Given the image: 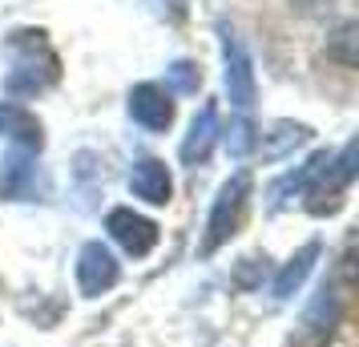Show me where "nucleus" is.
I'll return each instance as SVG.
<instances>
[{"label":"nucleus","instance_id":"f257e3e1","mask_svg":"<svg viewBox=\"0 0 359 347\" xmlns=\"http://www.w3.org/2000/svg\"><path fill=\"white\" fill-rule=\"evenodd\" d=\"M45 49V41L41 33H17L13 36V53H17V65L8 73V93H41L45 85L57 77V61H53V53H45L41 61H36V53Z\"/></svg>","mask_w":359,"mask_h":347},{"label":"nucleus","instance_id":"f03ea898","mask_svg":"<svg viewBox=\"0 0 359 347\" xmlns=\"http://www.w3.org/2000/svg\"><path fill=\"white\" fill-rule=\"evenodd\" d=\"M246 190H250V178H246V174H238L234 182L222 186V194H218V202H214V210H210V222H206L202 254L218 250V247H222V243L230 238V234H234V222H238V215H243Z\"/></svg>","mask_w":359,"mask_h":347},{"label":"nucleus","instance_id":"7ed1b4c3","mask_svg":"<svg viewBox=\"0 0 359 347\" xmlns=\"http://www.w3.org/2000/svg\"><path fill=\"white\" fill-rule=\"evenodd\" d=\"M351 178H355V146L343 149L339 162H327V170L319 174V182L311 186V210L315 215H323V210H335L343 198V190L351 186Z\"/></svg>","mask_w":359,"mask_h":347},{"label":"nucleus","instance_id":"20e7f679","mask_svg":"<svg viewBox=\"0 0 359 347\" xmlns=\"http://www.w3.org/2000/svg\"><path fill=\"white\" fill-rule=\"evenodd\" d=\"M114 283H117L114 250L101 247V243H89V247L81 250V259H77V287H81V295L97 299V295H105Z\"/></svg>","mask_w":359,"mask_h":347},{"label":"nucleus","instance_id":"39448f33","mask_svg":"<svg viewBox=\"0 0 359 347\" xmlns=\"http://www.w3.org/2000/svg\"><path fill=\"white\" fill-rule=\"evenodd\" d=\"M105 226H109V234L121 243V250H126V254H133V259L149 254V250H154V243H158V226H154L149 218L126 210V206H121V210H109Z\"/></svg>","mask_w":359,"mask_h":347},{"label":"nucleus","instance_id":"423d86ee","mask_svg":"<svg viewBox=\"0 0 359 347\" xmlns=\"http://www.w3.org/2000/svg\"><path fill=\"white\" fill-rule=\"evenodd\" d=\"M130 114L146 125V130H165L174 121V101L162 85H137L130 97Z\"/></svg>","mask_w":359,"mask_h":347},{"label":"nucleus","instance_id":"0eeeda50","mask_svg":"<svg viewBox=\"0 0 359 347\" xmlns=\"http://www.w3.org/2000/svg\"><path fill=\"white\" fill-rule=\"evenodd\" d=\"M36 162L29 158V149H13L8 162L0 170V194L4 198H36Z\"/></svg>","mask_w":359,"mask_h":347},{"label":"nucleus","instance_id":"6e6552de","mask_svg":"<svg viewBox=\"0 0 359 347\" xmlns=\"http://www.w3.org/2000/svg\"><path fill=\"white\" fill-rule=\"evenodd\" d=\"M226 89L238 109H250V101H255V73H250V61H246L243 45L230 41V36H226Z\"/></svg>","mask_w":359,"mask_h":347},{"label":"nucleus","instance_id":"1a4fd4ad","mask_svg":"<svg viewBox=\"0 0 359 347\" xmlns=\"http://www.w3.org/2000/svg\"><path fill=\"white\" fill-rule=\"evenodd\" d=\"M130 190L137 194V198L162 206V202L170 198V170H165V162H158V158L137 162L133 165V174H130Z\"/></svg>","mask_w":359,"mask_h":347},{"label":"nucleus","instance_id":"9d476101","mask_svg":"<svg viewBox=\"0 0 359 347\" xmlns=\"http://www.w3.org/2000/svg\"><path fill=\"white\" fill-rule=\"evenodd\" d=\"M214 137H218V114H214V105H206V109L194 117V125H190V137L182 142V162H186V165L206 162V158H210Z\"/></svg>","mask_w":359,"mask_h":347},{"label":"nucleus","instance_id":"9b49d317","mask_svg":"<svg viewBox=\"0 0 359 347\" xmlns=\"http://www.w3.org/2000/svg\"><path fill=\"white\" fill-rule=\"evenodd\" d=\"M315 259H319V243H307V247L294 254L291 263L278 271V279H275V287H271V295L275 299H291L299 287H303V279L311 275V266H315Z\"/></svg>","mask_w":359,"mask_h":347},{"label":"nucleus","instance_id":"f8f14e48","mask_svg":"<svg viewBox=\"0 0 359 347\" xmlns=\"http://www.w3.org/2000/svg\"><path fill=\"white\" fill-rule=\"evenodd\" d=\"M0 133L17 137L25 149H41V125L20 105H0Z\"/></svg>","mask_w":359,"mask_h":347},{"label":"nucleus","instance_id":"ddd939ff","mask_svg":"<svg viewBox=\"0 0 359 347\" xmlns=\"http://www.w3.org/2000/svg\"><path fill=\"white\" fill-rule=\"evenodd\" d=\"M303 142H307V130H303V125H287V121H283V125H275V142H271V146H262V154H266V158H278V154L303 146Z\"/></svg>","mask_w":359,"mask_h":347},{"label":"nucleus","instance_id":"4468645a","mask_svg":"<svg viewBox=\"0 0 359 347\" xmlns=\"http://www.w3.org/2000/svg\"><path fill=\"white\" fill-rule=\"evenodd\" d=\"M198 81H202V73H198L190 61H178V65L170 69V89H174V93H194Z\"/></svg>","mask_w":359,"mask_h":347},{"label":"nucleus","instance_id":"2eb2a0df","mask_svg":"<svg viewBox=\"0 0 359 347\" xmlns=\"http://www.w3.org/2000/svg\"><path fill=\"white\" fill-rule=\"evenodd\" d=\"M226 146H230V154H234V158H243L246 149L255 146V133H250V125H246V121H238V125L226 133Z\"/></svg>","mask_w":359,"mask_h":347}]
</instances>
